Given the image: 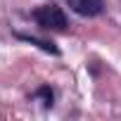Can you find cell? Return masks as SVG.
<instances>
[{
  "label": "cell",
  "mask_w": 121,
  "mask_h": 121,
  "mask_svg": "<svg viewBox=\"0 0 121 121\" xmlns=\"http://www.w3.org/2000/svg\"><path fill=\"white\" fill-rule=\"evenodd\" d=\"M33 19L45 31H67L69 29L67 14L59 10L57 5H40L38 10H33Z\"/></svg>",
  "instance_id": "1"
},
{
  "label": "cell",
  "mask_w": 121,
  "mask_h": 121,
  "mask_svg": "<svg viewBox=\"0 0 121 121\" xmlns=\"http://www.w3.org/2000/svg\"><path fill=\"white\" fill-rule=\"evenodd\" d=\"M67 5L81 17H97L104 12V0H67Z\"/></svg>",
  "instance_id": "2"
},
{
  "label": "cell",
  "mask_w": 121,
  "mask_h": 121,
  "mask_svg": "<svg viewBox=\"0 0 121 121\" xmlns=\"http://www.w3.org/2000/svg\"><path fill=\"white\" fill-rule=\"evenodd\" d=\"M14 36H17L19 40H24V43H31V45L40 48L43 52H50V55H59V48H57L52 40H43V38H38V36H31V33H19V31H14Z\"/></svg>",
  "instance_id": "3"
},
{
  "label": "cell",
  "mask_w": 121,
  "mask_h": 121,
  "mask_svg": "<svg viewBox=\"0 0 121 121\" xmlns=\"http://www.w3.org/2000/svg\"><path fill=\"white\" fill-rule=\"evenodd\" d=\"M31 100H43L45 107H52V102H55V93H52L50 86H40L36 93H31Z\"/></svg>",
  "instance_id": "4"
}]
</instances>
